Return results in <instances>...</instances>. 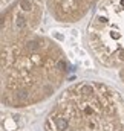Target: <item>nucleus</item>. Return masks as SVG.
I'll use <instances>...</instances> for the list:
<instances>
[{"instance_id": "f257e3e1", "label": "nucleus", "mask_w": 124, "mask_h": 131, "mask_svg": "<svg viewBox=\"0 0 124 131\" xmlns=\"http://www.w3.org/2000/svg\"><path fill=\"white\" fill-rule=\"evenodd\" d=\"M57 130H61V131H64V130H67V127H69V122L64 119V117H57Z\"/></svg>"}, {"instance_id": "f03ea898", "label": "nucleus", "mask_w": 124, "mask_h": 131, "mask_svg": "<svg viewBox=\"0 0 124 131\" xmlns=\"http://www.w3.org/2000/svg\"><path fill=\"white\" fill-rule=\"evenodd\" d=\"M20 8L22 9H25V11H29L32 8V3L29 0H20Z\"/></svg>"}, {"instance_id": "7ed1b4c3", "label": "nucleus", "mask_w": 124, "mask_h": 131, "mask_svg": "<svg viewBox=\"0 0 124 131\" xmlns=\"http://www.w3.org/2000/svg\"><path fill=\"white\" fill-rule=\"evenodd\" d=\"M81 93H84V95H92V93H93V87L87 85V84L81 85Z\"/></svg>"}, {"instance_id": "20e7f679", "label": "nucleus", "mask_w": 124, "mask_h": 131, "mask_svg": "<svg viewBox=\"0 0 124 131\" xmlns=\"http://www.w3.org/2000/svg\"><path fill=\"white\" fill-rule=\"evenodd\" d=\"M17 99H20V101L28 99V92H26V90H20V92L17 93Z\"/></svg>"}, {"instance_id": "39448f33", "label": "nucleus", "mask_w": 124, "mask_h": 131, "mask_svg": "<svg viewBox=\"0 0 124 131\" xmlns=\"http://www.w3.org/2000/svg\"><path fill=\"white\" fill-rule=\"evenodd\" d=\"M28 47L32 49V50H37V49H38V44H37V41H29V43H28Z\"/></svg>"}, {"instance_id": "423d86ee", "label": "nucleus", "mask_w": 124, "mask_h": 131, "mask_svg": "<svg viewBox=\"0 0 124 131\" xmlns=\"http://www.w3.org/2000/svg\"><path fill=\"white\" fill-rule=\"evenodd\" d=\"M25 25H26V23H25V18H23V17H20V18L17 20V26L23 29V28H25Z\"/></svg>"}, {"instance_id": "0eeeda50", "label": "nucleus", "mask_w": 124, "mask_h": 131, "mask_svg": "<svg viewBox=\"0 0 124 131\" xmlns=\"http://www.w3.org/2000/svg\"><path fill=\"white\" fill-rule=\"evenodd\" d=\"M57 67H58L60 70H64V69H66V63L61 60V61H58V63H57Z\"/></svg>"}, {"instance_id": "6e6552de", "label": "nucleus", "mask_w": 124, "mask_h": 131, "mask_svg": "<svg viewBox=\"0 0 124 131\" xmlns=\"http://www.w3.org/2000/svg\"><path fill=\"white\" fill-rule=\"evenodd\" d=\"M92 113H93V110L91 107H86V108H84V114H86V116H91Z\"/></svg>"}, {"instance_id": "1a4fd4ad", "label": "nucleus", "mask_w": 124, "mask_h": 131, "mask_svg": "<svg viewBox=\"0 0 124 131\" xmlns=\"http://www.w3.org/2000/svg\"><path fill=\"white\" fill-rule=\"evenodd\" d=\"M121 5H123V6H124V0H121Z\"/></svg>"}, {"instance_id": "9d476101", "label": "nucleus", "mask_w": 124, "mask_h": 131, "mask_svg": "<svg viewBox=\"0 0 124 131\" xmlns=\"http://www.w3.org/2000/svg\"><path fill=\"white\" fill-rule=\"evenodd\" d=\"M72 131H74V130H72Z\"/></svg>"}]
</instances>
